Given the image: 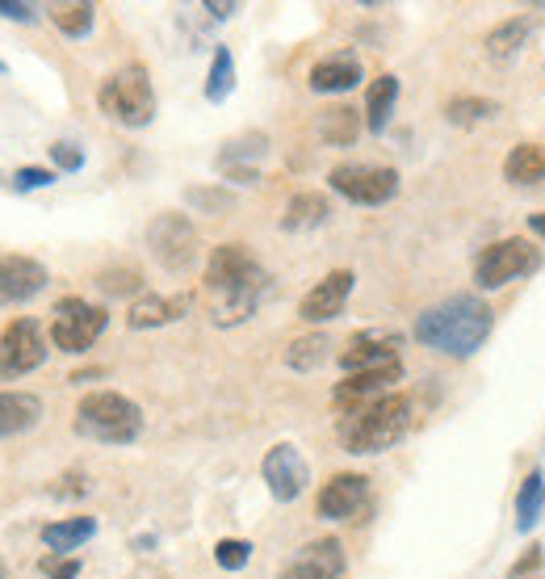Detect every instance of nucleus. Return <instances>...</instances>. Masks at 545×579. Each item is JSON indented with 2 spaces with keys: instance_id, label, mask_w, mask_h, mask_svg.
Masks as SVG:
<instances>
[{
  "instance_id": "27",
  "label": "nucleus",
  "mask_w": 545,
  "mask_h": 579,
  "mask_svg": "<svg viewBox=\"0 0 545 579\" xmlns=\"http://www.w3.org/2000/svg\"><path fill=\"white\" fill-rule=\"evenodd\" d=\"M542 517H545V470H529L517 492V529L520 533H533Z\"/></svg>"
},
{
  "instance_id": "32",
  "label": "nucleus",
  "mask_w": 545,
  "mask_h": 579,
  "mask_svg": "<svg viewBox=\"0 0 545 579\" xmlns=\"http://www.w3.org/2000/svg\"><path fill=\"white\" fill-rule=\"evenodd\" d=\"M93 17H97V9L93 4H55L51 9V22L59 34H68V38H84L88 29H93Z\"/></svg>"
},
{
  "instance_id": "46",
  "label": "nucleus",
  "mask_w": 545,
  "mask_h": 579,
  "mask_svg": "<svg viewBox=\"0 0 545 579\" xmlns=\"http://www.w3.org/2000/svg\"><path fill=\"white\" fill-rule=\"evenodd\" d=\"M537 579H542V576H537Z\"/></svg>"
},
{
  "instance_id": "7",
  "label": "nucleus",
  "mask_w": 545,
  "mask_h": 579,
  "mask_svg": "<svg viewBox=\"0 0 545 579\" xmlns=\"http://www.w3.org/2000/svg\"><path fill=\"white\" fill-rule=\"evenodd\" d=\"M537 265H542V252L533 249L524 236H508V240H499V244L479 252V261H474V286L479 290H504L508 281L533 274Z\"/></svg>"
},
{
  "instance_id": "12",
  "label": "nucleus",
  "mask_w": 545,
  "mask_h": 579,
  "mask_svg": "<svg viewBox=\"0 0 545 579\" xmlns=\"http://www.w3.org/2000/svg\"><path fill=\"white\" fill-rule=\"evenodd\" d=\"M269 156V135L265 131H240L231 135L215 156V168L231 185H256L261 181V160Z\"/></svg>"
},
{
  "instance_id": "6",
  "label": "nucleus",
  "mask_w": 545,
  "mask_h": 579,
  "mask_svg": "<svg viewBox=\"0 0 545 579\" xmlns=\"http://www.w3.org/2000/svg\"><path fill=\"white\" fill-rule=\"evenodd\" d=\"M106 324V306L88 303V299H59L51 311V345L59 353H88Z\"/></svg>"
},
{
  "instance_id": "19",
  "label": "nucleus",
  "mask_w": 545,
  "mask_h": 579,
  "mask_svg": "<svg viewBox=\"0 0 545 579\" xmlns=\"http://www.w3.org/2000/svg\"><path fill=\"white\" fill-rule=\"evenodd\" d=\"M365 76V68H361V59L353 51H336V56L319 59L315 68H311V93H324V97H336V93H353L356 84Z\"/></svg>"
},
{
  "instance_id": "45",
  "label": "nucleus",
  "mask_w": 545,
  "mask_h": 579,
  "mask_svg": "<svg viewBox=\"0 0 545 579\" xmlns=\"http://www.w3.org/2000/svg\"><path fill=\"white\" fill-rule=\"evenodd\" d=\"M0 72H4V59H0Z\"/></svg>"
},
{
  "instance_id": "10",
  "label": "nucleus",
  "mask_w": 545,
  "mask_h": 579,
  "mask_svg": "<svg viewBox=\"0 0 545 579\" xmlns=\"http://www.w3.org/2000/svg\"><path fill=\"white\" fill-rule=\"evenodd\" d=\"M147 249L168 274H185V269H193V261L202 252V240H197V227L185 215L168 210V215H156L152 227H147Z\"/></svg>"
},
{
  "instance_id": "20",
  "label": "nucleus",
  "mask_w": 545,
  "mask_h": 579,
  "mask_svg": "<svg viewBox=\"0 0 545 579\" xmlns=\"http://www.w3.org/2000/svg\"><path fill=\"white\" fill-rule=\"evenodd\" d=\"M190 311V299L185 294H138L131 311H126V324L135 331H147V328H164V324H172V319H181Z\"/></svg>"
},
{
  "instance_id": "13",
  "label": "nucleus",
  "mask_w": 545,
  "mask_h": 579,
  "mask_svg": "<svg viewBox=\"0 0 545 579\" xmlns=\"http://www.w3.org/2000/svg\"><path fill=\"white\" fill-rule=\"evenodd\" d=\"M315 504H319L324 521H361L370 512V479L353 474V470H340L319 487Z\"/></svg>"
},
{
  "instance_id": "28",
  "label": "nucleus",
  "mask_w": 545,
  "mask_h": 579,
  "mask_svg": "<svg viewBox=\"0 0 545 579\" xmlns=\"http://www.w3.org/2000/svg\"><path fill=\"white\" fill-rule=\"evenodd\" d=\"M319 135H324V143H331V147H349V143H356V135H361V113H356L353 106H327V110L319 113Z\"/></svg>"
},
{
  "instance_id": "34",
  "label": "nucleus",
  "mask_w": 545,
  "mask_h": 579,
  "mask_svg": "<svg viewBox=\"0 0 545 579\" xmlns=\"http://www.w3.org/2000/svg\"><path fill=\"white\" fill-rule=\"evenodd\" d=\"M97 286L118 299V294H138V290H143V277H138V269H131V265H126V269H101V274H97Z\"/></svg>"
},
{
  "instance_id": "3",
  "label": "nucleus",
  "mask_w": 545,
  "mask_h": 579,
  "mask_svg": "<svg viewBox=\"0 0 545 579\" xmlns=\"http://www.w3.org/2000/svg\"><path fill=\"white\" fill-rule=\"evenodd\" d=\"M420 420V399L408 395V390H390L365 408H353V412L340 415V445L349 454H382L390 445H399L415 429Z\"/></svg>"
},
{
  "instance_id": "17",
  "label": "nucleus",
  "mask_w": 545,
  "mask_h": 579,
  "mask_svg": "<svg viewBox=\"0 0 545 579\" xmlns=\"http://www.w3.org/2000/svg\"><path fill=\"white\" fill-rule=\"evenodd\" d=\"M395 383H403V361H390V365H378V370H361V374H344V383L336 386V408L353 412V408H365L382 395H390Z\"/></svg>"
},
{
  "instance_id": "29",
  "label": "nucleus",
  "mask_w": 545,
  "mask_h": 579,
  "mask_svg": "<svg viewBox=\"0 0 545 579\" xmlns=\"http://www.w3.org/2000/svg\"><path fill=\"white\" fill-rule=\"evenodd\" d=\"M327 358H331V340H327L324 331L299 336V340H290V349H286V365H290V370H299V374L319 370Z\"/></svg>"
},
{
  "instance_id": "25",
  "label": "nucleus",
  "mask_w": 545,
  "mask_h": 579,
  "mask_svg": "<svg viewBox=\"0 0 545 579\" xmlns=\"http://www.w3.org/2000/svg\"><path fill=\"white\" fill-rule=\"evenodd\" d=\"M399 106V76H378V81L370 84V93H365V131H374L382 135L386 126H390V113Z\"/></svg>"
},
{
  "instance_id": "4",
  "label": "nucleus",
  "mask_w": 545,
  "mask_h": 579,
  "mask_svg": "<svg viewBox=\"0 0 545 579\" xmlns=\"http://www.w3.org/2000/svg\"><path fill=\"white\" fill-rule=\"evenodd\" d=\"M72 429L84 442L97 445H135L143 433V412L135 399L118 395V390H93L76 403Z\"/></svg>"
},
{
  "instance_id": "2",
  "label": "nucleus",
  "mask_w": 545,
  "mask_h": 579,
  "mask_svg": "<svg viewBox=\"0 0 545 579\" xmlns=\"http://www.w3.org/2000/svg\"><path fill=\"white\" fill-rule=\"evenodd\" d=\"M495 315L474 294H453L415 315V340L440 358H474L491 340Z\"/></svg>"
},
{
  "instance_id": "42",
  "label": "nucleus",
  "mask_w": 545,
  "mask_h": 579,
  "mask_svg": "<svg viewBox=\"0 0 545 579\" xmlns=\"http://www.w3.org/2000/svg\"><path fill=\"white\" fill-rule=\"evenodd\" d=\"M529 231H533V236H542V240H545V210L529 215Z\"/></svg>"
},
{
  "instance_id": "40",
  "label": "nucleus",
  "mask_w": 545,
  "mask_h": 579,
  "mask_svg": "<svg viewBox=\"0 0 545 579\" xmlns=\"http://www.w3.org/2000/svg\"><path fill=\"white\" fill-rule=\"evenodd\" d=\"M0 17H13V22H38V9L26 0H0Z\"/></svg>"
},
{
  "instance_id": "15",
  "label": "nucleus",
  "mask_w": 545,
  "mask_h": 579,
  "mask_svg": "<svg viewBox=\"0 0 545 579\" xmlns=\"http://www.w3.org/2000/svg\"><path fill=\"white\" fill-rule=\"evenodd\" d=\"M47 281H51V274H47L43 261L22 256V252L0 256V306H17L38 299L47 290Z\"/></svg>"
},
{
  "instance_id": "1",
  "label": "nucleus",
  "mask_w": 545,
  "mask_h": 579,
  "mask_svg": "<svg viewBox=\"0 0 545 579\" xmlns=\"http://www.w3.org/2000/svg\"><path fill=\"white\" fill-rule=\"evenodd\" d=\"M206 294L215 299L210 319L218 328H235L252 319L261 299L269 294V274L244 244H218L206 261Z\"/></svg>"
},
{
  "instance_id": "8",
  "label": "nucleus",
  "mask_w": 545,
  "mask_h": 579,
  "mask_svg": "<svg viewBox=\"0 0 545 579\" xmlns=\"http://www.w3.org/2000/svg\"><path fill=\"white\" fill-rule=\"evenodd\" d=\"M327 185L353 206H386L399 193V168L349 160V165H336L327 172Z\"/></svg>"
},
{
  "instance_id": "35",
  "label": "nucleus",
  "mask_w": 545,
  "mask_h": 579,
  "mask_svg": "<svg viewBox=\"0 0 545 579\" xmlns=\"http://www.w3.org/2000/svg\"><path fill=\"white\" fill-rule=\"evenodd\" d=\"M185 202H190L193 210H231V206H235V193H227V190H190V193H185Z\"/></svg>"
},
{
  "instance_id": "33",
  "label": "nucleus",
  "mask_w": 545,
  "mask_h": 579,
  "mask_svg": "<svg viewBox=\"0 0 545 579\" xmlns=\"http://www.w3.org/2000/svg\"><path fill=\"white\" fill-rule=\"evenodd\" d=\"M215 563L222 571H244L247 563H252V542H244V538H222L215 546Z\"/></svg>"
},
{
  "instance_id": "24",
  "label": "nucleus",
  "mask_w": 545,
  "mask_h": 579,
  "mask_svg": "<svg viewBox=\"0 0 545 579\" xmlns=\"http://www.w3.org/2000/svg\"><path fill=\"white\" fill-rule=\"evenodd\" d=\"M93 533H97V517H68V521L47 524V529H43V542H47V551L51 554L68 558L72 551H81Z\"/></svg>"
},
{
  "instance_id": "14",
  "label": "nucleus",
  "mask_w": 545,
  "mask_h": 579,
  "mask_svg": "<svg viewBox=\"0 0 545 579\" xmlns=\"http://www.w3.org/2000/svg\"><path fill=\"white\" fill-rule=\"evenodd\" d=\"M353 269H331L324 281H315L299 303V319L302 324H331L344 315V303L353 294Z\"/></svg>"
},
{
  "instance_id": "22",
  "label": "nucleus",
  "mask_w": 545,
  "mask_h": 579,
  "mask_svg": "<svg viewBox=\"0 0 545 579\" xmlns=\"http://www.w3.org/2000/svg\"><path fill=\"white\" fill-rule=\"evenodd\" d=\"M533 29H537V17H508V22H499V26H491V34L483 38V47H487L491 59H512L520 56V47L533 38Z\"/></svg>"
},
{
  "instance_id": "5",
  "label": "nucleus",
  "mask_w": 545,
  "mask_h": 579,
  "mask_svg": "<svg viewBox=\"0 0 545 579\" xmlns=\"http://www.w3.org/2000/svg\"><path fill=\"white\" fill-rule=\"evenodd\" d=\"M97 106L109 122L143 131L156 122V88H152V72L143 63H126L118 72H109L101 88H97Z\"/></svg>"
},
{
  "instance_id": "39",
  "label": "nucleus",
  "mask_w": 545,
  "mask_h": 579,
  "mask_svg": "<svg viewBox=\"0 0 545 579\" xmlns=\"http://www.w3.org/2000/svg\"><path fill=\"white\" fill-rule=\"evenodd\" d=\"M43 571L51 579H81V558H76V554H68V558L47 554V558H43Z\"/></svg>"
},
{
  "instance_id": "16",
  "label": "nucleus",
  "mask_w": 545,
  "mask_h": 579,
  "mask_svg": "<svg viewBox=\"0 0 545 579\" xmlns=\"http://www.w3.org/2000/svg\"><path fill=\"white\" fill-rule=\"evenodd\" d=\"M399 345H403V336H399V331L365 328V331H356V336H349V345L340 349V365H344V374L378 370V365L399 361Z\"/></svg>"
},
{
  "instance_id": "44",
  "label": "nucleus",
  "mask_w": 545,
  "mask_h": 579,
  "mask_svg": "<svg viewBox=\"0 0 545 579\" xmlns=\"http://www.w3.org/2000/svg\"><path fill=\"white\" fill-rule=\"evenodd\" d=\"M106 370H84V374H72V383H88V378H101Z\"/></svg>"
},
{
  "instance_id": "11",
  "label": "nucleus",
  "mask_w": 545,
  "mask_h": 579,
  "mask_svg": "<svg viewBox=\"0 0 545 579\" xmlns=\"http://www.w3.org/2000/svg\"><path fill=\"white\" fill-rule=\"evenodd\" d=\"M261 479L269 483L272 499L294 504L311 487V462L302 458V449L294 442H277L261 462Z\"/></svg>"
},
{
  "instance_id": "18",
  "label": "nucleus",
  "mask_w": 545,
  "mask_h": 579,
  "mask_svg": "<svg viewBox=\"0 0 545 579\" xmlns=\"http://www.w3.org/2000/svg\"><path fill=\"white\" fill-rule=\"evenodd\" d=\"M344 567H349V558H344L340 538H315L286 563L281 579H340Z\"/></svg>"
},
{
  "instance_id": "30",
  "label": "nucleus",
  "mask_w": 545,
  "mask_h": 579,
  "mask_svg": "<svg viewBox=\"0 0 545 579\" xmlns=\"http://www.w3.org/2000/svg\"><path fill=\"white\" fill-rule=\"evenodd\" d=\"M231 93H235V56H231V47H215L210 72H206V101L222 106Z\"/></svg>"
},
{
  "instance_id": "36",
  "label": "nucleus",
  "mask_w": 545,
  "mask_h": 579,
  "mask_svg": "<svg viewBox=\"0 0 545 579\" xmlns=\"http://www.w3.org/2000/svg\"><path fill=\"white\" fill-rule=\"evenodd\" d=\"M55 185V168H17L13 172V190L29 193V190H47Z\"/></svg>"
},
{
  "instance_id": "21",
  "label": "nucleus",
  "mask_w": 545,
  "mask_h": 579,
  "mask_svg": "<svg viewBox=\"0 0 545 579\" xmlns=\"http://www.w3.org/2000/svg\"><path fill=\"white\" fill-rule=\"evenodd\" d=\"M43 420V399L29 390H0V437H22Z\"/></svg>"
},
{
  "instance_id": "41",
  "label": "nucleus",
  "mask_w": 545,
  "mask_h": 579,
  "mask_svg": "<svg viewBox=\"0 0 545 579\" xmlns=\"http://www.w3.org/2000/svg\"><path fill=\"white\" fill-rule=\"evenodd\" d=\"M206 13L218 17V22H227L231 13H240V4H235V0H206Z\"/></svg>"
},
{
  "instance_id": "23",
  "label": "nucleus",
  "mask_w": 545,
  "mask_h": 579,
  "mask_svg": "<svg viewBox=\"0 0 545 579\" xmlns=\"http://www.w3.org/2000/svg\"><path fill=\"white\" fill-rule=\"evenodd\" d=\"M327 219H331V202L324 193L302 190L290 197V206L281 215V231H311V227H324Z\"/></svg>"
},
{
  "instance_id": "9",
  "label": "nucleus",
  "mask_w": 545,
  "mask_h": 579,
  "mask_svg": "<svg viewBox=\"0 0 545 579\" xmlns=\"http://www.w3.org/2000/svg\"><path fill=\"white\" fill-rule=\"evenodd\" d=\"M47 361V331L38 319H9L0 328V383H17Z\"/></svg>"
},
{
  "instance_id": "31",
  "label": "nucleus",
  "mask_w": 545,
  "mask_h": 579,
  "mask_svg": "<svg viewBox=\"0 0 545 579\" xmlns=\"http://www.w3.org/2000/svg\"><path fill=\"white\" fill-rule=\"evenodd\" d=\"M499 113L495 101L487 97H453L449 106H445V118L453 122V126H479V122H491Z\"/></svg>"
},
{
  "instance_id": "43",
  "label": "nucleus",
  "mask_w": 545,
  "mask_h": 579,
  "mask_svg": "<svg viewBox=\"0 0 545 579\" xmlns=\"http://www.w3.org/2000/svg\"><path fill=\"white\" fill-rule=\"evenodd\" d=\"M152 546H156V538H152V533H143V538H135V551H152Z\"/></svg>"
},
{
  "instance_id": "38",
  "label": "nucleus",
  "mask_w": 545,
  "mask_h": 579,
  "mask_svg": "<svg viewBox=\"0 0 545 579\" xmlns=\"http://www.w3.org/2000/svg\"><path fill=\"white\" fill-rule=\"evenodd\" d=\"M542 563H545L542 546H529V551L520 554L517 563L508 567V579H537V571H542Z\"/></svg>"
},
{
  "instance_id": "26",
  "label": "nucleus",
  "mask_w": 545,
  "mask_h": 579,
  "mask_svg": "<svg viewBox=\"0 0 545 579\" xmlns=\"http://www.w3.org/2000/svg\"><path fill=\"white\" fill-rule=\"evenodd\" d=\"M504 177L512 185H537L545 181V143H517L504 160Z\"/></svg>"
},
{
  "instance_id": "37",
  "label": "nucleus",
  "mask_w": 545,
  "mask_h": 579,
  "mask_svg": "<svg viewBox=\"0 0 545 579\" xmlns=\"http://www.w3.org/2000/svg\"><path fill=\"white\" fill-rule=\"evenodd\" d=\"M51 160H55V172H81L84 168V152L76 143H51Z\"/></svg>"
}]
</instances>
